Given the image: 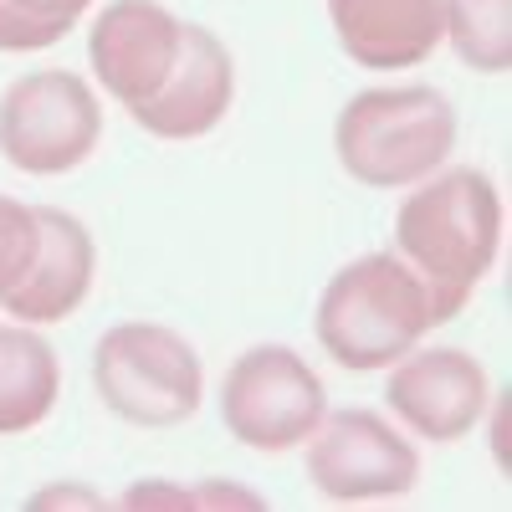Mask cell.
Returning a JSON list of instances; mask_svg holds the SVG:
<instances>
[{"label":"cell","instance_id":"9","mask_svg":"<svg viewBox=\"0 0 512 512\" xmlns=\"http://www.w3.org/2000/svg\"><path fill=\"white\" fill-rule=\"evenodd\" d=\"M180 36H185V21H175L154 0H113L93 21L88 57H93L98 82L134 113L144 98H154V88L175 67Z\"/></svg>","mask_w":512,"mask_h":512},{"label":"cell","instance_id":"5","mask_svg":"<svg viewBox=\"0 0 512 512\" xmlns=\"http://www.w3.org/2000/svg\"><path fill=\"white\" fill-rule=\"evenodd\" d=\"M103 108L67 67L26 72L0 98V154L21 175H67L98 149Z\"/></svg>","mask_w":512,"mask_h":512},{"label":"cell","instance_id":"15","mask_svg":"<svg viewBox=\"0 0 512 512\" xmlns=\"http://www.w3.org/2000/svg\"><path fill=\"white\" fill-rule=\"evenodd\" d=\"M93 0H0V52H41L82 21Z\"/></svg>","mask_w":512,"mask_h":512},{"label":"cell","instance_id":"16","mask_svg":"<svg viewBox=\"0 0 512 512\" xmlns=\"http://www.w3.org/2000/svg\"><path fill=\"white\" fill-rule=\"evenodd\" d=\"M36 241H41L36 210L11 200V195H0V292L26 277L31 256H36Z\"/></svg>","mask_w":512,"mask_h":512},{"label":"cell","instance_id":"13","mask_svg":"<svg viewBox=\"0 0 512 512\" xmlns=\"http://www.w3.org/2000/svg\"><path fill=\"white\" fill-rule=\"evenodd\" d=\"M57 354L31 323L0 328V436H21L41 425L57 405Z\"/></svg>","mask_w":512,"mask_h":512},{"label":"cell","instance_id":"6","mask_svg":"<svg viewBox=\"0 0 512 512\" xmlns=\"http://www.w3.org/2000/svg\"><path fill=\"white\" fill-rule=\"evenodd\" d=\"M328 410L323 379L282 344L246 349L221 384V420L251 451H292L303 446Z\"/></svg>","mask_w":512,"mask_h":512},{"label":"cell","instance_id":"2","mask_svg":"<svg viewBox=\"0 0 512 512\" xmlns=\"http://www.w3.org/2000/svg\"><path fill=\"white\" fill-rule=\"evenodd\" d=\"M318 344L344 369H390L405 359L431 323L420 277L395 251L359 256L318 297Z\"/></svg>","mask_w":512,"mask_h":512},{"label":"cell","instance_id":"10","mask_svg":"<svg viewBox=\"0 0 512 512\" xmlns=\"http://www.w3.org/2000/svg\"><path fill=\"white\" fill-rule=\"evenodd\" d=\"M231 93H236V67L221 36L205 26H185L175 67L154 88V98L134 108V123L149 128L154 139H205L226 118Z\"/></svg>","mask_w":512,"mask_h":512},{"label":"cell","instance_id":"11","mask_svg":"<svg viewBox=\"0 0 512 512\" xmlns=\"http://www.w3.org/2000/svg\"><path fill=\"white\" fill-rule=\"evenodd\" d=\"M41 221V241H36V256L31 267L16 287L0 292V303H6L11 318L21 323H62L82 308V297L93 287V267H98V251H93V236L77 216L67 210H52L41 205L36 210Z\"/></svg>","mask_w":512,"mask_h":512},{"label":"cell","instance_id":"12","mask_svg":"<svg viewBox=\"0 0 512 512\" xmlns=\"http://www.w3.org/2000/svg\"><path fill=\"white\" fill-rule=\"evenodd\" d=\"M328 21L349 62L369 72H405L441 47L446 0H328Z\"/></svg>","mask_w":512,"mask_h":512},{"label":"cell","instance_id":"7","mask_svg":"<svg viewBox=\"0 0 512 512\" xmlns=\"http://www.w3.org/2000/svg\"><path fill=\"white\" fill-rule=\"evenodd\" d=\"M308 477L333 502L405 497L420 477V451L374 410H338L308 436Z\"/></svg>","mask_w":512,"mask_h":512},{"label":"cell","instance_id":"17","mask_svg":"<svg viewBox=\"0 0 512 512\" xmlns=\"http://www.w3.org/2000/svg\"><path fill=\"white\" fill-rule=\"evenodd\" d=\"M123 507H262V497L226 487V482H210V487H195V492H175L164 482H139L123 497Z\"/></svg>","mask_w":512,"mask_h":512},{"label":"cell","instance_id":"3","mask_svg":"<svg viewBox=\"0 0 512 512\" xmlns=\"http://www.w3.org/2000/svg\"><path fill=\"white\" fill-rule=\"evenodd\" d=\"M333 149L349 180L400 190L446 164L456 149V108L436 88H374L338 113Z\"/></svg>","mask_w":512,"mask_h":512},{"label":"cell","instance_id":"14","mask_svg":"<svg viewBox=\"0 0 512 512\" xmlns=\"http://www.w3.org/2000/svg\"><path fill=\"white\" fill-rule=\"evenodd\" d=\"M446 36L472 72L512 67V0H446Z\"/></svg>","mask_w":512,"mask_h":512},{"label":"cell","instance_id":"4","mask_svg":"<svg viewBox=\"0 0 512 512\" xmlns=\"http://www.w3.org/2000/svg\"><path fill=\"white\" fill-rule=\"evenodd\" d=\"M93 379L103 405L128 425H180L200 410L205 369L200 354L175 328L159 323H118L98 338L93 349Z\"/></svg>","mask_w":512,"mask_h":512},{"label":"cell","instance_id":"8","mask_svg":"<svg viewBox=\"0 0 512 512\" xmlns=\"http://www.w3.org/2000/svg\"><path fill=\"white\" fill-rule=\"evenodd\" d=\"M384 400H390V410L420 441L451 446L472 431V425H482V415L492 405V384H487V369L472 354L420 349V354L395 359V374L384 384Z\"/></svg>","mask_w":512,"mask_h":512},{"label":"cell","instance_id":"1","mask_svg":"<svg viewBox=\"0 0 512 512\" xmlns=\"http://www.w3.org/2000/svg\"><path fill=\"white\" fill-rule=\"evenodd\" d=\"M502 251V195L482 169H446L395 216V256L420 277L431 323H451Z\"/></svg>","mask_w":512,"mask_h":512}]
</instances>
